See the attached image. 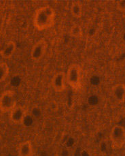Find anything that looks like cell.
<instances>
[{
  "instance_id": "cell-1",
  "label": "cell",
  "mask_w": 125,
  "mask_h": 156,
  "mask_svg": "<svg viewBox=\"0 0 125 156\" xmlns=\"http://www.w3.org/2000/svg\"><path fill=\"white\" fill-rule=\"evenodd\" d=\"M56 12L49 5H43L36 10L33 16V27L37 31L48 30L54 25Z\"/></svg>"
},
{
  "instance_id": "cell-10",
  "label": "cell",
  "mask_w": 125,
  "mask_h": 156,
  "mask_svg": "<svg viewBox=\"0 0 125 156\" xmlns=\"http://www.w3.org/2000/svg\"><path fill=\"white\" fill-rule=\"evenodd\" d=\"M18 156H33V147L30 140H25L17 147Z\"/></svg>"
},
{
  "instance_id": "cell-9",
  "label": "cell",
  "mask_w": 125,
  "mask_h": 156,
  "mask_svg": "<svg viewBox=\"0 0 125 156\" xmlns=\"http://www.w3.org/2000/svg\"><path fill=\"white\" fill-rule=\"evenodd\" d=\"M111 94L113 98L119 103L125 102V84L122 83H117L112 86Z\"/></svg>"
},
{
  "instance_id": "cell-15",
  "label": "cell",
  "mask_w": 125,
  "mask_h": 156,
  "mask_svg": "<svg viewBox=\"0 0 125 156\" xmlns=\"http://www.w3.org/2000/svg\"><path fill=\"white\" fill-rule=\"evenodd\" d=\"M1 138H2V137H1V134H0V142H1Z\"/></svg>"
},
{
  "instance_id": "cell-13",
  "label": "cell",
  "mask_w": 125,
  "mask_h": 156,
  "mask_svg": "<svg viewBox=\"0 0 125 156\" xmlns=\"http://www.w3.org/2000/svg\"><path fill=\"white\" fill-rule=\"evenodd\" d=\"M69 34L71 37L74 38H80L83 35V30L80 25H73L69 29Z\"/></svg>"
},
{
  "instance_id": "cell-14",
  "label": "cell",
  "mask_w": 125,
  "mask_h": 156,
  "mask_svg": "<svg viewBox=\"0 0 125 156\" xmlns=\"http://www.w3.org/2000/svg\"><path fill=\"white\" fill-rule=\"evenodd\" d=\"M116 6L117 10L121 12H125V0H120L118 1L116 4Z\"/></svg>"
},
{
  "instance_id": "cell-4",
  "label": "cell",
  "mask_w": 125,
  "mask_h": 156,
  "mask_svg": "<svg viewBox=\"0 0 125 156\" xmlns=\"http://www.w3.org/2000/svg\"><path fill=\"white\" fill-rule=\"evenodd\" d=\"M109 139L113 149L123 148L125 145V128L120 125L113 126L109 133Z\"/></svg>"
},
{
  "instance_id": "cell-2",
  "label": "cell",
  "mask_w": 125,
  "mask_h": 156,
  "mask_svg": "<svg viewBox=\"0 0 125 156\" xmlns=\"http://www.w3.org/2000/svg\"><path fill=\"white\" fill-rule=\"evenodd\" d=\"M82 68L78 63L69 65L65 72L67 83L75 91L80 90L82 87Z\"/></svg>"
},
{
  "instance_id": "cell-5",
  "label": "cell",
  "mask_w": 125,
  "mask_h": 156,
  "mask_svg": "<svg viewBox=\"0 0 125 156\" xmlns=\"http://www.w3.org/2000/svg\"><path fill=\"white\" fill-rule=\"evenodd\" d=\"M48 42L44 38H41L35 42L30 51V57L33 62H40L47 53Z\"/></svg>"
},
{
  "instance_id": "cell-6",
  "label": "cell",
  "mask_w": 125,
  "mask_h": 156,
  "mask_svg": "<svg viewBox=\"0 0 125 156\" xmlns=\"http://www.w3.org/2000/svg\"><path fill=\"white\" fill-rule=\"evenodd\" d=\"M51 87L56 93H62L68 86L65 72L59 71L55 73L51 79Z\"/></svg>"
},
{
  "instance_id": "cell-3",
  "label": "cell",
  "mask_w": 125,
  "mask_h": 156,
  "mask_svg": "<svg viewBox=\"0 0 125 156\" xmlns=\"http://www.w3.org/2000/svg\"><path fill=\"white\" fill-rule=\"evenodd\" d=\"M17 105L15 93L12 90H6L0 95V112L10 113Z\"/></svg>"
},
{
  "instance_id": "cell-11",
  "label": "cell",
  "mask_w": 125,
  "mask_h": 156,
  "mask_svg": "<svg viewBox=\"0 0 125 156\" xmlns=\"http://www.w3.org/2000/svg\"><path fill=\"white\" fill-rule=\"evenodd\" d=\"M70 14L74 19H79L83 15V5L80 1H75L70 5Z\"/></svg>"
},
{
  "instance_id": "cell-8",
  "label": "cell",
  "mask_w": 125,
  "mask_h": 156,
  "mask_svg": "<svg viewBox=\"0 0 125 156\" xmlns=\"http://www.w3.org/2000/svg\"><path fill=\"white\" fill-rule=\"evenodd\" d=\"M16 48V43L13 40H8L0 50V56L4 59H11L15 53Z\"/></svg>"
},
{
  "instance_id": "cell-16",
  "label": "cell",
  "mask_w": 125,
  "mask_h": 156,
  "mask_svg": "<svg viewBox=\"0 0 125 156\" xmlns=\"http://www.w3.org/2000/svg\"><path fill=\"white\" fill-rule=\"evenodd\" d=\"M124 39H125V34H124Z\"/></svg>"
},
{
  "instance_id": "cell-12",
  "label": "cell",
  "mask_w": 125,
  "mask_h": 156,
  "mask_svg": "<svg viewBox=\"0 0 125 156\" xmlns=\"http://www.w3.org/2000/svg\"><path fill=\"white\" fill-rule=\"evenodd\" d=\"M10 74V67L6 62H0V83L5 81Z\"/></svg>"
},
{
  "instance_id": "cell-7",
  "label": "cell",
  "mask_w": 125,
  "mask_h": 156,
  "mask_svg": "<svg viewBox=\"0 0 125 156\" xmlns=\"http://www.w3.org/2000/svg\"><path fill=\"white\" fill-rule=\"evenodd\" d=\"M27 115V111L24 106L21 105H16L9 113L10 121L16 125H22L24 123Z\"/></svg>"
}]
</instances>
